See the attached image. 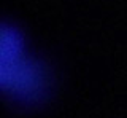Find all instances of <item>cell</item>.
<instances>
[{
    "mask_svg": "<svg viewBox=\"0 0 127 118\" xmlns=\"http://www.w3.org/2000/svg\"><path fill=\"white\" fill-rule=\"evenodd\" d=\"M49 88V73L29 56L22 35L0 24V89L27 102L43 99Z\"/></svg>",
    "mask_w": 127,
    "mask_h": 118,
    "instance_id": "6da1fadb",
    "label": "cell"
}]
</instances>
